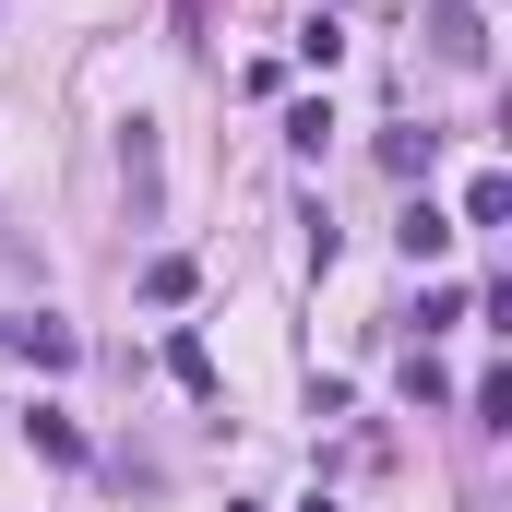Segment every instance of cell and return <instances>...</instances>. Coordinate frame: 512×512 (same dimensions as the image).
<instances>
[{"mask_svg":"<svg viewBox=\"0 0 512 512\" xmlns=\"http://www.w3.org/2000/svg\"><path fill=\"white\" fill-rule=\"evenodd\" d=\"M0 346H12L24 370H72V358H84V334H72V322H48V310H36V322H0Z\"/></svg>","mask_w":512,"mask_h":512,"instance_id":"obj_1","label":"cell"},{"mask_svg":"<svg viewBox=\"0 0 512 512\" xmlns=\"http://www.w3.org/2000/svg\"><path fill=\"white\" fill-rule=\"evenodd\" d=\"M429 48H441L453 72H477V60H489V24H477V0H441V12H429Z\"/></svg>","mask_w":512,"mask_h":512,"instance_id":"obj_2","label":"cell"},{"mask_svg":"<svg viewBox=\"0 0 512 512\" xmlns=\"http://www.w3.org/2000/svg\"><path fill=\"white\" fill-rule=\"evenodd\" d=\"M453 239H465V227H453L441 203H417V215L393 227V251H405V262H441V251H453Z\"/></svg>","mask_w":512,"mask_h":512,"instance_id":"obj_3","label":"cell"},{"mask_svg":"<svg viewBox=\"0 0 512 512\" xmlns=\"http://www.w3.org/2000/svg\"><path fill=\"white\" fill-rule=\"evenodd\" d=\"M24 441H36V453H48V465H84V429H72V417H60V405H24Z\"/></svg>","mask_w":512,"mask_h":512,"instance_id":"obj_4","label":"cell"},{"mask_svg":"<svg viewBox=\"0 0 512 512\" xmlns=\"http://www.w3.org/2000/svg\"><path fill=\"white\" fill-rule=\"evenodd\" d=\"M120 179H131V203L155 215V120H131V131H120Z\"/></svg>","mask_w":512,"mask_h":512,"instance_id":"obj_5","label":"cell"},{"mask_svg":"<svg viewBox=\"0 0 512 512\" xmlns=\"http://www.w3.org/2000/svg\"><path fill=\"white\" fill-rule=\"evenodd\" d=\"M191 286H203V274H191V262H179V251H155V262H143V298H155V310H179Z\"/></svg>","mask_w":512,"mask_h":512,"instance_id":"obj_6","label":"cell"},{"mask_svg":"<svg viewBox=\"0 0 512 512\" xmlns=\"http://www.w3.org/2000/svg\"><path fill=\"white\" fill-rule=\"evenodd\" d=\"M512 215V179H465V215H453V227H501Z\"/></svg>","mask_w":512,"mask_h":512,"instance_id":"obj_7","label":"cell"},{"mask_svg":"<svg viewBox=\"0 0 512 512\" xmlns=\"http://www.w3.org/2000/svg\"><path fill=\"white\" fill-rule=\"evenodd\" d=\"M465 405H477V429H512V370H489V382L465 393Z\"/></svg>","mask_w":512,"mask_h":512,"instance_id":"obj_8","label":"cell"}]
</instances>
